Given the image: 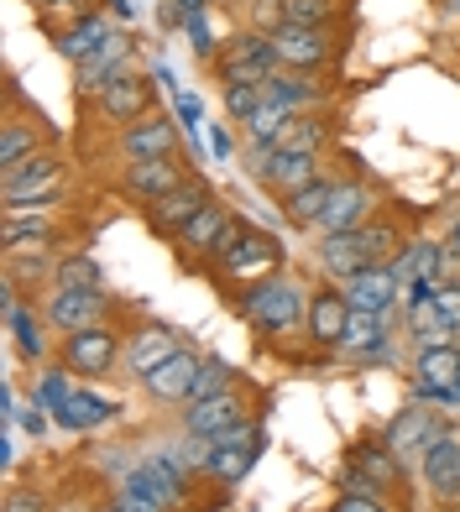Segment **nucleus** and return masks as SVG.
Here are the masks:
<instances>
[{
  "instance_id": "f257e3e1",
  "label": "nucleus",
  "mask_w": 460,
  "mask_h": 512,
  "mask_svg": "<svg viewBox=\"0 0 460 512\" xmlns=\"http://www.w3.org/2000/svg\"><path fill=\"white\" fill-rule=\"evenodd\" d=\"M241 314L251 330H262V335H293L298 324H309V293L293 283V277L283 272H272V277H257V283H246L241 293Z\"/></svg>"
},
{
  "instance_id": "f03ea898",
  "label": "nucleus",
  "mask_w": 460,
  "mask_h": 512,
  "mask_svg": "<svg viewBox=\"0 0 460 512\" xmlns=\"http://www.w3.org/2000/svg\"><path fill=\"white\" fill-rule=\"evenodd\" d=\"M278 262H283V246L272 241L267 230L246 225V220L230 225L225 241H220L215 256H210V267H215L220 277H230V283H257V277H272V272H278Z\"/></svg>"
},
{
  "instance_id": "7ed1b4c3",
  "label": "nucleus",
  "mask_w": 460,
  "mask_h": 512,
  "mask_svg": "<svg viewBox=\"0 0 460 512\" xmlns=\"http://www.w3.org/2000/svg\"><path fill=\"white\" fill-rule=\"evenodd\" d=\"M183 429L199 445H225V439H251L257 434V418H251L246 398L236 387L220 392V398H204V403H183Z\"/></svg>"
},
{
  "instance_id": "20e7f679",
  "label": "nucleus",
  "mask_w": 460,
  "mask_h": 512,
  "mask_svg": "<svg viewBox=\"0 0 460 512\" xmlns=\"http://www.w3.org/2000/svg\"><path fill=\"white\" fill-rule=\"evenodd\" d=\"M215 74H220L225 89H257L267 79H278L283 63H278V53H272L267 32H241L215 53Z\"/></svg>"
},
{
  "instance_id": "39448f33",
  "label": "nucleus",
  "mask_w": 460,
  "mask_h": 512,
  "mask_svg": "<svg viewBox=\"0 0 460 512\" xmlns=\"http://www.w3.org/2000/svg\"><path fill=\"white\" fill-rule=\"evenodd\" d=\"M68 189V162L58 152H37L16 168H0V199L6 204H42L48 209Z\"/></svg>"
},
{
  "instance_id": "423d86ee",
  "label": "nucleus",
  "mask_w": 460,
  "mask_h": 512,
  "mask_svg": "<svg viewBox=\"0 0 460 512\" xmlns=\"http://www.w3.org/2000/svg\"><path fill=\"white\" fill-rule=\"evenodd\" d=\"M267 37H272V53H278V63L293 68V74H319V68H325V63L340 53L330 27H298V21H272Z\"/></svg>"
},
{
  "instance_id": "0eeeda50",
  "label": "nucleus",
  "mask_w": 460,
  "mask_h": 512,
  "mask_svg": "<svg viewBox=\"0 0 460 512\" xmlns=\"http://www.w3.org/2000/svg\"><path fill=\"white\" fill-rule=\"evenodd\" d=\"M403 481V460L387 450V439H366L345 455V471H340V492H393Z\"/></svg>"
},
{
  "instance_id": "6e6552de",
  "label": "nucleus",
  "mask_w": 460,
  "mask_h": 512,
  "mask_svg": "<svg viewBox=\"0 0 460 512\" xmlns=\"http://www.w3.org/2000/svg\"><path fill=\"white\" fill-rule=\"evenodd\" d=\"M121 356V330H110V324H89V330H74L63 335L58 345V361L74 371V377H105Z\"/></svg>"
},
{
  "instance_id": "1a4fd4ad",
  "label": "nucleus",
  "mask_w": 460,
  "mask_h": 512,
  "mask_svg": "<svg viewBox=\"0 0 460 512\" xmlns=\"http://www.w3.org/2000/svg\"><path fill=\"white\" fill-rule=\"evenodd\" d=\"M194 178V168L183 157H152V162H126V173H121V189L126 199L136 204H157V199H168L173 189H183V183Z\"/></svg>"
},
{
  "instance_id": "9d476101",
  "label": "nucleus",
  "mask_w": 460,
  "mask_h": 512,
  "mask_svg": "<svg viewBox=\"0 0 460 512\" xmlns=\"http://www.w3.org/2000/svg\"><path fill=\"white\" fill-rule=\"evenodd\" d=\"M251 173H257L262 189H272L278 199L309 189V183L319 178V152H267L257 147V157H251Z\"/></svg>"
},
{
  "instance_id": "9b49d317",
  "label": "nucleus",
  "mask_w": 460,
  "mask_h": 512,
  "mask_svg": "<svg viewBox=\"0 0 460 512\" xmlns=\"http://www.w3.org/2000/svg\"><path fill=\"white\" fill-rule=\"evenodd\" d=\"M121 157L126 162H152V157H183V131L173 115H142V121L121 126Z\"/></svg>"
},
{
  "instance_id": "f8f14e48",
  "label": "nucleus",
  "mask_w": 460,
  "mask_h": 512,
  "mask_svg": "<svg viewBox=\"0 0 460 512\" xmlns=\"http://www.w3.org/2000/svg\"><path fill=\"white\" fill-rule=\"evenodd\" d=\"M372 220H377V194L366 189L361 178H340L314 230H319V236H345V230H361V225H372Z\"/></svg>"
},
{
  "instance_id": "ddd939ff",
  "label": "nucleus",
  "mask_w": 460,
  "mask_h": 512,
  "mask_svg": "<svg viewBox=\"0 0 460 512\" xmlns=\"http://www.w3.org/2000/svg\"><path fill=\"white\" fill-rule=\"evenodd\" d=\"M419 476L440 507H460V429H445L419 460Z\"/></svg>"
},
{
  "instance_id": "4468645a",
  "label": "nucleus",
  "mask_w": 460,
  "mask_h": 512,
  "mask_svg": "<svg viewBox=\"0 0 460 512\" xmlns=\"http://www.w3.org/2000/svg\"><path fill=\"white\" fill-rule=\"evenodd\" d=\"M450 424H445V418L440 413H429V408H403L398 418H393V424H387V450H393L403 465H419L424 460V450L434 445V439H440Z\"/></svg>"
},
{
  "instance_id": "2eb2a0df",
  "label": "nucleus",
  "mask_w": 460,
  "mask_h": 512,
  "mask_svg": "<svg viewBox=\"0 0 460 512\" xmlns=\"http://www.w3.org/2000/svg\"><path fill=\"white\" fill-rule=\"evenodd\" d=\"M340 293L356 314H393V304L403 298V283L393 267H361L340 283Z\"/></svg>"
},
{
  "instance_id": "dca6fc26",
  "label": "nucleus",
  "mask_w": 460,
  "mask_h": 512,
  "mask_svg": "<svg viewBox=\"0 0 460 512\" xmlns=\"http://www.w3.org/2000/svg\"><path fill=\"white\" fill-rule=\"evenodd\" d=\"M131 58H136V42L115 32L100 53H89V58L74 63V68H79V74H74V79H79V95L95 100L100 89H110L115 79H126V74H131Z\"/></svg>"
},
{
  "instance_id": "f3484780",
  "label": "nucleus",
  "mask_w": 460,
  "mask_h": 512,
  "mask_svg": "<svg viewBox=\"0 0 460 512\" xmlns=\"http://www.w3.org/2000/svg\"><path fill=\"white\" fill-rule=\"evenodd\" d=\"M42 319L58 324L63 335L89 330V324H105V293L100 288H53L48 304H42Z\"/></svg>"
},
{
  "instance_id": "a211bd4d",
  "label": "nucleus",
  "mask_w": 460,
  "mask_h": 512,
  "mask_svg": "<svg viewBox=\"0 0 460 512\" xmlns=\"http://www.w3.org/2000/svg\"><path fill=\"white\" fill-rule=\"evenodd\" d=\"M183 351V335L168 330V324H136V330L126 335V366H131V377H152L163 361H173Z\"/></svg>"
},
{
  "instance_id": "6ab92c4d",
  "label": "nucleus",
  "mask_w": 460,
  "mask_h": 512,
  "mask_svg": "<svg viewBox=\"0 0 460 512\" xmlns=\"http://www.w3.org/2000/svg\"><path fill=\"white\" fill-rule=\"evenodd\" d=\"M152 95H157L152 79L126 74V79H115L110 89H100V95H95V110L105 115L110 126H131V121H142V115H152Z\"/></svg>"
},
{
  "instance_id": "aec40b11",
  "label": "nucleus",
  "mask_w": 460,
  "mask_h": 512,
  "mask_svg": "<svg viewBox=\"0 0 460 512\" xmlns=\"http://www.w3.org/2000/svg\"><path fill=\"white\" fill-rule=\"evenodd\" d=\"M262 455V439L251 434V439H225V445H204V465L199 471L210 476L215 486H241L251 476V465H257Z\"/></svg>"
},
{
  "instance_id": "412c9836",
  "label": "nucleus",
  "mask_w": 460,
  "mask_h": 512,
  "mask_svg": "<svg viewBox=\"0 0 460 512\" xmlns=\"http://www.w3.org/2000/svg\"><path fill=\"white\" fill-rule=\"evenodd\" d=\"M345 324H351V304H345L340 288L309 293V324H304V330H309V340L319 345V351H340Z\"/></svg>"
},
{
  "instance_id": "4be33fe9",
  "label": "nucleus",
  "mask_w": 460,
  "mask_h": 512,
  "mask_svg": "<svg viewBox=\"0 0 460 512\" xmlns=\"http://www.w3.org/2000/svg\"><path fill=\"white\" fill-rule=\"evenodd\" d=\"M210 199H215V194H210V183H204V178H189L183 189H173L168 199H157V204H152V230H163V236H178V230L189 225Z\"/></svg>"
},
{
  "instance_id": "5701e85b",
  "label": "nucleus",
  "mask_w": 460,
  "mask_h": 512,
  "mask_svg": "<svg viewBox=\"0 0 460 512\" xmlns=\"http://www.w3.org/2000/svg\"><path fill=\"white\" fill-rule=\"evenodd\" d=\"M199 356L194 351H178L173 361H163L152 371V377L142 382L147 387V398H157V403H189V392H194V382H199Z\"/></svg>"
},
{
  "instance_id": "b1692460",
  "label": "nucleus",
  "mask_w": 460,
  "mask_h": 512,
  "mask_svg": "<svg viewBox=\"0 0 460 512\" xmlns=\"http://www.w3.org/2000/svg\"><path fill=\"white\" fill-rule=\"evenodd\" d=\"M230 225H236V215H230V209H225L220 199H210V204H204L199 215L189 220V225L178 230L173 241H178L183 251H189V256H215V246L225 241V230H230Z\"/></svg>"
},
{
  "instance_id": "393cba45",
  "label": "nucleus",
  "mask_w": 460,
  "mask_h": 512,
  "mask_svg": "<svg viewBox=\"0 0 460 512\" xmlns=\"http://www.w3.org/2000/svg\"><path fill=\"white\" fill-rule=\"evenodd\" d=\"M262 95H267V100H278V105H288V110H298V115H309L314 105H325V100H330V89L319 84L314 74H293V68H283L278 79H267V84H262Z\"/></svg>"
},
{
  "instance_id": "a878e982",
  "label": "nucleus",
  "mask_w": 460,
  "mask_h": 512,
  "mask_svg": "<svg viewBox=\"0 0 460 512\" xmlns=\"http://www.w3.org/2000/svg\"><path fill=\"white\" fill-rule=\"evenodd\" d=\"M440 256H445V246H440V241L413 236V241L398 251V262H393L398 283H403V288H413V283H434V288H440Z\"/></svg>"
},
{
  "instance_id": "bb28decb",
  "label": "nucleus",
  "mask_w": 460,
  "mask_h": 512,
  "mask_svg": "<svg viewBox=\"0 0 460 512\" xmlns=\"http://www.w3.org/2000/svg\"><path fill=\"white\" fill-rule=\"evenodd\" d=\"M319 267L330 272V283H345L351 272L372 267V256H366L361 230H345V236H325V241H319Z\"/></svg>"
},
{
  "instance_id": "cd10ccee",
  "label": "nucleus",
  "mask_w": 460,
  "mask_h": 512,
  "mask_svg": "<svg viewBox=\"0 0 460 512\" xmlns=\"http://www.w3.org/2000/svg\"><path fill=\"white\" fill-rule=\"evenodd\" d=\"M408 330L419 340V351H429V345H460V330L445 319V309L434 304V293L419 298V304H408Z\"/></svg>"
},
{
  "instance_id": "c85d7f7f",
  "label": "nucleus",
  "mask_w": 460,
  "mask_h": 512,
  "mask_svg": "<svg viewBox=\"0 0 460 512\" xmlns=\"http://www.w3.org/2000/svg\"><path fill=\"white\" fill-rule=\"evenodd\" d=\"M110 37H115V27H110V16H100V11H89V16H79L74 27H68V32H58V53L79 63V58H89V53H100V48H105Z\"/></svg>"
},
{
  "instance_id": "c756f323",
  "label": "nucleus",
  "mask_w": 460,
  "mask_h": 512,
  "mask_svg": "<svg viewBox=\"0 0 460 512\" xmlns=\"http://www.w3.org/2000/svg\"><path fill=\"white\" fill-rule=\"evenodd\" d=\"M42 136H48V126H42V121L6 115V126H0V168H16V162L37 157L42 152Z\"/></svg>"
},
{
  "instance_id": "7c9ffc66",
  "label": "nucleus",
  "mask_w": 460,
  "mask_h": 512,
  "mask_svg": "<svg viewBox=\"0 0 460 512\" xmlns=\"http://www.w3.org/2000/svg\"><path fill=\"white\" fill-rule=\"evenodd\" d=\"M340 351H351V356H361V361L387 356V314H356V309H351V324H345Z\"/></svg>"
},
{
  "instance_id": "2f4dec72",
  "label": "nucleus",
  "mask_w": 460,
  "mask_h": 512,
  "mask_svg": "<svg viewBox=\"0 0 460 512\" xmlns=\"http://www.w3.org/2000/svg\"><path fill=\"white\" fill-rule=\"evenodd\" d=\"M325 136H330V126H325V115H293L288 121V131H278L272 136V147L267 152H319L325 147Z\"/></svg>"
},
{
  "instance_id": "473e14b6",
  "label": "nucleus",
  "mask_w": 460,
  "mask_h": 512,
  "mask_svg": "<svg viewBox=\"0 0 460 512\" xmlns=\"http://www.w3.org/2000/svg\"><path fill=\"white\" fill-rule=\"evenodd\" d=\"M136 476H142L168 507H183V502H189V481H183L178 460H168V455H157V460H147V465H136Z\"/></svg>"
},
{
  "instance_id": "72a5a7b5",
  "label": "nucleus",
  "mask_w": 460,
  "mask_h": 512,
  "mask_svg": "<svg viewBox=\"0 0 460 512\" xmlns=\"http://www.w3.org/2000/svg\"><path fill=\"white\" fill-rule=\"evenodd\" d=\"M335 183L340 178H330V173H319L309 189H298V194H288L283 199V209H288V220L293 225H319V215H325V204H330V194H335Z\"/></svg>"
},
{
  "instance_id": "f704fd0d",
  "label": "nucleus",
  "mask_w": 460,
  "mask_h": 512,
  "mask_svg": "<svg viewBox=\"0 0 460 512\" xmlns=\"http://www.w3.org/2000/svg\"><path fill=\"white\" fill-rule=\"evenodd\" d=\"M115 418V403H105V398H95V392H68V403L58 408V424H68V429H100V424H110Z\"/></svg>"
},
{
  "instance_id": "c9c22d12",
  "label": "nucleus",
  "mask_w": 460,
  "mask_h": 512,
  "mask_svg": "<svg viewBox=\"0 0 460 512\" xmlns=\"http://www.w3.org/2000/svg\"><path fill=\"white\" fill-rule=\"evenodd\" d=\"M419 382L424 387H455L460 382V345H429V351H419Z\"/></svg>"
},
{
  "instance_id": "e433bc0d",
  "label": "nucleus",
  "mask_w": 460,
  "mask_h": 512,
  "mask_svg": "<svg viewBox=\"0 0 460 512\" xmlns=\"http://www.w3.org/2000/svg\"><path fill=\"white\" fill-rule=\"evenodd\" d=\"M293 115H298V110H288V105H278V100H262V105L241 121V126H246V142H251V147H272V136L288 131Z\"/></svg>"
},
{
  "instance_id": "4c0bfd02",
  "label": "nucleus",
  "mask_w": 460,
  "mask_h": 512,
  "mask_svg": "<svg viewBox=\"0 0 460 512\" xmlns=\"http://www.w3.org/2000/svg\"><path fill=\"white\" fill-rule=\"evenodd\" d=\"M6 324L16 330V351L27 356V361H48V340H42V319L32 309H11Z\"/></svg>"
},
{
  "instance_id": "58836bf2",
  "label": "nucleus",
  "mask_w": 460,
  "mask_h": 512,
  "mask_svg": "<svg viewBox=\"0 0 460 512\" xmlns=\"http://www.w3.org/2000/svg\"><path fill=\"white\" fill-rule=\"evenodd\" d=\"M53 288H100V262L95 256H58L53 267Z\"/></svg>"
},
{
  "instance_id": "ea45409f",
  "label": "nucleus",
  "mask_w": 460,
  "mask_h": 512,
  "mask_svg": "<svg viewBox=\"0 0 460 512\" xmlns=\"http://www.w3.org/2000/svg\"><path fill=\"white\" fill-rule=\"evenodd\" d=\"M53 267H58V262H53V246H37L32 256H16V251H11V256H6V283H16V288H21V283H42Z\"/></svg>"
},
{
  "instance_id": "a19ab883",
  "label": "nucleus",
  "mask_w": 460,
  "mask_h": 512,
  "mask_svg": "<svg viewBox=\"0 0 460 512\" xmlns=\"http://www.w3.org/2000/svg\"><path fill=\"white\" fill-rule=\"evenodd\" d=\"M115 507H126V512H173L163 497L152 492V486L136 476V471H126L121 476V492H115Z\"/></svg>"
},
{
  "instance_id": "79ce46f5",
  "label": "nucleus",
  "mask_w": 460,
  "mask_h": 512,
  "mask_svg": "<svg viewBox=\"0 0 460 512\" xmlns=\"http://www.w3.org/2000/svg\"><path fill=\"white\" fill-rule=\"evenodd\" d=\"M340 0H278V21H298V27H330Z\"/></svg>"
},
{
  "instance_id": "37998d69",
  "label": "nucleus",
  "mask_w": 460,
  "mask_h": 512,
  "mask_svg": "<svg viewBox=\"0 0 460 512\" xmlns=\"http://www.w3.org/2000/svg\"><path fill=\"white\" fill-rule=\"evenodd\" d=\"M236 382H230V366L225 361H204L199 366V382H194V392H189V403H204V398H220V392H230Z\"/></svg>"
},
{
  "instance_id": "c03bdc74",
  "label": "nucleus",
  "mask_w": 460,
  "mask_h": 512,
  "mask_svg": "<svg viewBox=\"0 0 460 512\" xmlns=\"http://www.w3.org/2000/svg\"><path fill=\"white\" fill-rule=\"evenodd\" d=\"M183 32H189V42H194L199 58H215V53H220L215 37H210V21H204V11H189V16H183Z\"/></svg>"
},
{
  "instance_id": "a18cd8bd",
  "label": "nucleus",
  "mask_w": 460,
  "mask_h": 512,
  "mask_svg": "<svg viewBox=\"0 0 460 512\" xmlns=\"http://www.w3.org/2000/svg\"><path fill=\"white\" fill-rule=\"evenodd\" d=\"M330 512H393L382 492H340Z\"/></svg>"
},
{
  "instance_id": "49530a36",
  "label": "nucleus",
  "mask_w": 460,
  "mask_h": 512,
  "mask_svg": "<svg viewBox=\"0 0 460 512\" xmlns=\"http://www.w3.org/2000/svg\"><path fill=\"white\" fill-rule=\"evenodd\" d=\"M267 95H262V84L257 89H225V110H230V121H246L251 110H257Z\"/></svg>"
},
{
  "instance_id": "de8ad7c7",
  "label": "nucleus",
  "mask_w": 460,
  "mask_h": 512,
  "mask_svg": "<svg viewBox=\"0 0 460 512\" xmlns=\"http://www.w3.org/2000/svg\"><path fill=\"white\" fill-rule=\"evenodd\" d=\"M68 377H74L68 366H58V371H48V377H42V403H48L53 413L68 403Z\"/></svg>"
},
{
  "instance_id": "09e8293b",
  "label": "nucleus",
  "mask_w": 460,
  "mask_h": 512,
  "mask_svg": "<svg viewBox=\"0 0 460 512\" xmlns=\"http://www.w3.org/2000/svg\"><path fill=\"white\" fill-rule=\"evenodd\" d=\"M37 6L42 11H53V16H89V11H95V0H37Z\"/></svg>"
},
{
  "instance_id": "8fccbe9b",
  "label": "nucleus",
  "mask_w": 460,
  "mask_h": 512,
  "mask_svg": "<svg viewBox=\"0 0 460 512\" xmlns=\"http://www.w3.org/2000/svg\"><path fill=\"white\" fill-rule=\"evenodd\" d=\"M42 507H48V502H42L37 492H11L6 497V512H42Z\"/></svg>"
},
{
  "instance_id": "3c124183",
  "label": "nucleus",
  "mask_w": 460,
  "mask_h": 512,
  "mask_svg": "<svg viewBox=\"0 0 460 512\" xmlns=\"http://www.w3.org/2000/svg\"><path fill=\"white\" fill-rule=\"evenodd\" d=\"M178 115H183V126H199V115H204V105L189 95V89H178Z\"/></svg>"
},
{
  "instance_id": "603ef678",
  "label": "nucleus",
  "mask_w": 460,
  "mask_h": 512,
  "mask_svg": "<svg viewBox=\"0 0 460 512\" xmlns=\"http://www.w3.org/2000/svg\"><path fill=\"white\" fill-rule=\"evenodd\" d=\"M21 429H27V434H42V429H48V408L32 403L27 413H21Z\"/></svg>"
},
{
  "instance_id": "864d4df0",
  "label": "nucleus",
  "mask_w": 460,
  "mask_h": 512,
  "mask_svg": "<svg viewBox=\"0 0 460 512\" xmlns=\"http://www.w3.org/2000/svg\"><path fill=\"white\" fill-rule=\"evenodd\" d=\"M152 84L163 89V95H178V84H173V74H168V68H157V74H152Z\"/></svg>"
},
{
  "instance_id": "5fc2aeb1",
  "label": "nucleus",
  "mask_w": 460,
  "mask_h": 512,
  "mask_svg": "<svg viewBox=\"0 0 460 512\" xmlns=\"http://www.w3.org/2000/svg\"><path fill=\"white\" fill-rule=\"evenodd\" d=\"M178 6H183V11H204V0H178Z\"/></svg>"
},
{
  "instance_id": "6e6d98bb",
  "label": "nucleus",
  "mask_w": 460,
  "mask_h": 512,
  "mask_svg": "<svg viewBox=\"0 0 460 512\" xmlns=\"http://www.w3.org/2000/svg\"><path fill=\"white\" fill-rule=\"evenodd\" d=\"M100 512H126V507H100Z\"/></svg>"
}]
</instances>
